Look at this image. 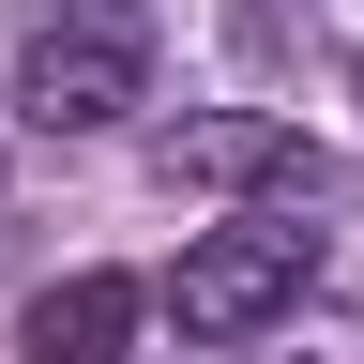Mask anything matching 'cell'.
<instances>
[{
  "label": "cell",
  "instance_id": "1",
  "mask_svg": "<svg viewBox=\"0 0 364 364\" xmlns=\"http://www.w3.org/2000/svg\"><path fill=\"white\" fill-rule=\"evenodd\" d=\"M152 91V16L136 0H46L16 46V122L31 136H107Z\"/></svg>",
  "mask_w": 364,
  "mask_h": 364
},
{
  "label": "cell",
  "instance_id": "5",
  "mask_svg": "<svg viewBox=\"0 0 364 364\" xmlns=\"http://www.w3.org/2000/svg\"><path fill=\"white\" fill-rule=\"evenodd\" d=\"M243 364H364V334H334V349H243Z\"/></svg>",
  "mask_w": 364,
  "mask_h": 364
},
{
  "label": "cell",
  "instance_id": "3",
  "mask_svg": "<svg viewBox=\"0 0 364 364\" xmlns=\"http://www.w3.org/2000/svg\"><path fill=\"white\" fill-rule=\"evenodd\" d=\"M167 182H198V198H334V152H318L304 122H258V107H213V122H167L152 136Z\"/></svg>",
  "mask_w": 364,
  "mask_h": 364
},
{
  "label": "cell",
  "instance_id": "4",
  "mask_svg": "<svg viewBox=\"0 0 364 364\" xmlns=\"http://www.w3.org/2000/svg\"><path fill=\"white\" fill-rule=\"evenodd\" d=\"M136 318H152V289H136V273H61V289H31L16 349H31V364H122Z\"/></svg>",
  "mask_w": 364,
  "mask_h": 364
},
{
  "label": "cell",
  "instance_id": "2",
  "mask_svg": "<svg viewBox=\"0 0 364 364\" xmlns=\"http://www.w3.org/2000/svg\"><path fill=\"white\" fill-rule=\"evenodd\" d=\"M318 289V228H304V198L289 213H243V228H198V243L167 258V318L198 349H243V334H273Z\"/></svg>",
  "mask_w": 364,
  "mask_h": 364
}]
</instances>
